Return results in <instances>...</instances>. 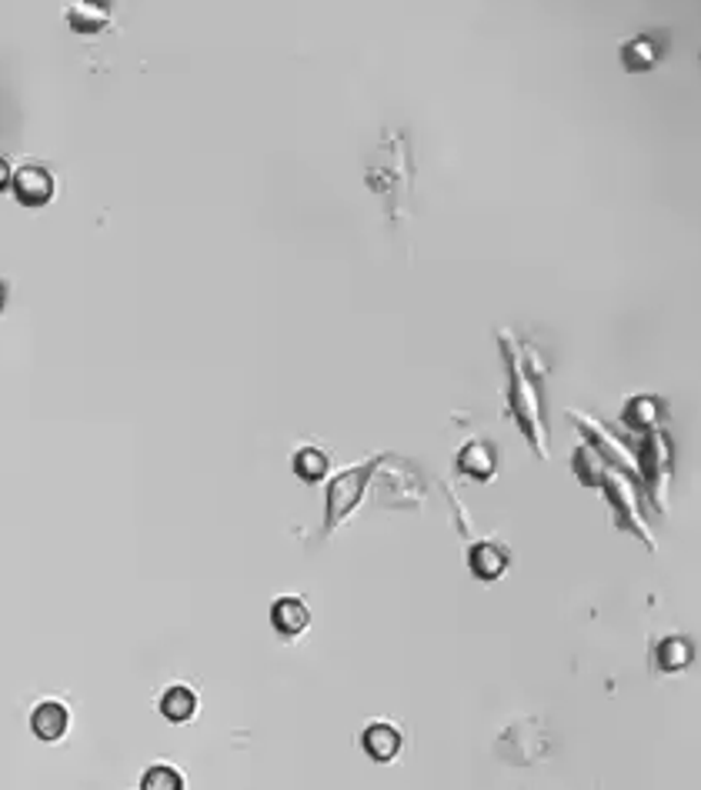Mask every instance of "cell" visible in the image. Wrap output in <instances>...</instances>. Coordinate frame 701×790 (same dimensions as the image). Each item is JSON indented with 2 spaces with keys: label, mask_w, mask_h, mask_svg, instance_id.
Segmentation results:
<instances>
[{
  "label": "cell",
  "mask_w": 701,
  "mask_h": 790,
  "mask_svg": "<svg viewBox=\"0 0 701 790\" xmlns=\"http://www.w3.org/2000/svg\"><path fill=\"white\" fill-rule=\"evenodd\" d=\"M8 183H11V167H8V161H4V157H0V191H4Z\"/></svg>",
  "instance_id": "ac0fdd59"
},
{
  "label": "cell",
  "mask_w": 701,
  "mask_h": 790,
  "mask_svg": "<svg viewBox=\"0 0 701 790\" xmlns=\"http://www.w3.org/2000/svg\"><path fill=\"white\" fill-rule=\"evenodd\" d=\"M455 471L471 481H492L498 471V447L492 441H468L455 454Z\"/></svg>",
  "instance_id": "8992f818"
},
{
  "label": "cell",
  "mask_w": 701,
  "mask_h": 790,
  "mask_svg": "<svg viewBox=\"0 0 701 790\" xmlns=\"http://www.w3.org/2000/svg\"><path fill=\"white\" fill-rule=\"evenodd\" d=\"M691 661H694V640L685 634H668L651 650V664L659 674H678L691 667Z\"/></svg>",
  "instance_id": "30bf717a"
},
{
  "label": "cell",
  "mask_w": 701,
  "mask_h": 790,
  "mask_svg": "<svg viewBox=\"0 0 701 790\" xmlns=\"http://www.w3.org/2000/svg\"><path fill=\"white\" fill-rule=\"evenodd\" d=\"M11 188H14V197L27 207H40L54 197V177L48 167L40 164H24L11 174Z\"/></svg>",
  "instance_id": "5b68a950"
},
{
  "label": "cell",
  "mask_w": 701,
  "mask_h": 790,
  "mask_svg": "<svg viewBox=\"0 0 701 790\" xmlns=\"http://www.w3.org/2000/svg\"><path fill=\"white\" fill-rule=\"evenodd\" d=\"M384 457H374V460H365L358 468H351L344 474H337L331 484H328V510H324V534H331L334 527H341V521H347V514L361 504L365 497V487L371 484V477L381 471Z\"/></svg>",
  "instance_id": "6da1fadb"
},
{
  "label": "cell",
  "mask_w": 701,
  "mask_h": 790,
  "mask_svg": "<svg viewBox=\"0 0 701 790\" xmlns=\"http://www.w3.org/2000/svg\"><path fill=\"white\" fill-rule=\"evenodd\" d=\"M107 17H111V8L107 4H71L67 8V24L77 30V34H98L101 27H107Z\"/></svg>",
  "instance_id": "9a60e30c"
},
{
  "label": "cell",
  "mask_w": 701,
  "mask_h": 790,
  "mask_svg": "<svg viewBox=\"0 0 701 790\" xmlns=\"http://www.w3.org/2000/svg\"><path fill=\"white\" fill-rule=\"evenodd\" d=\"M141 790H184V777L170 764H154L141 777Z\"/></svg>",
  "instance_id": "e0dca14e"
},
{
  "label": "cell",
  "mask_w": 701,
  "mask_h": 790,
  "mask_svg": "<svg viewBox=\"0 0 701 790\" xmlns=\"http://www.w3.org/2000/svg\"><path fill=\"white\" fill-rule=\"evenodd\" d=\"M668 437L662 431H651L645 447H641V481L648 487V494L654 497V504H659L662 510V484L668 481Z\"/></svg>",
  "instance_id": "277c9868"
},
{
  "label": "cell",
  "mask_w": 701,
  "mask_h": 790,
  "mask_svg": "<svg viewBox=\"0 0 701 790\" xmlns=\"http://www.w3.org/2000/svg\"><path fill=\"white\" fill-rule=\"evenodd\" d=\"M662 54H665L662 37L659 34H641V37H632L622 48V64L638 74V71H651L662 61Z\"/></svg>",
  "instance_id": "4fadbf2b"
},
{
  "label": "cell",
  "mask_w": 701,
  "mask_h": 790,
  "mask_svg": "<svg viewBox=\"0 0 701 790\" xmlns=\"http://www.w3.org/2000/svg\"><path fill=\"white\" fill-rule=\"evenodd\" d=\"M67 724H71V714L61 701H40L34 711H30V730L37 740L43 743H54L67 734Z\"/></svg>",
  "instance_id": "7c38bea8"
},
{
  "label": "cell",
  "mask_w": 701,
  "mask_h": 790,
  "mask_svg": "<svg viewBox=\"0 0 701 790\" xmlns=\"http://www.w3.org/2000/svg\"><path fill=\"white\" fill-rule=\"evenodd\" d=\"M511 564V550L498 540H477L468 550V571L477 581H498Z\"/></svg>",
  "instance_id": "ba28073f"
},
{
  "label": "cell",
  "mask_w": 701,
  "mask_h": 790,
  "mask_svg": "<svg viewBox=\"0 0 701 790\" xmlns=\"http://www.w3.org/2000/svg\"><path fill=\"white\" fill-rule=\"evenodd\" d=\"M405 748V737L402 730L387 724V721H371L365 730H361V751L365 757H371L374 764H391L394 757L402 754Z\"/></svg>",
  "instance_id": "52a82bcc"
},
{
  "label": "cell",
  "mask_w": 701,
  "mask_h": 790,
  "mask_svg": "<svg viewBox=\"0 0 701 790\" xmlns=\"http://www.w3.org/2000/svg\"><path fill=\"white\" fill-rule=\"evenodd\" d=\"M508 370H511V391H508L511 413L518 417V428H521L524 437H528L532 450H538V457L545 460L548 457V434H545V424H541V407H538V397H535L528 378H524L518 354H511Z\"/></svg>",
  "instance_id": "7a4b0ae2"
},
{
  "label": "cell",
  "mask_w": 701,
  "mask_h": 790,
  "mask_svg": "<svg viewBox=\"0 0 701 790\" xmlns=\"http://www.w3.org/2000/svg\"><path fill=\"white\" fill-rule=\"evenodd\" d=\"M291 468H294V474H297L301 481L318 484V481L331 471V460H328V454L318 450V447H301V450L294 454V460H291Z\"/></svg>",
  "instance_id": "2e32d148"
},
{
  "label": "cell",
  "mask_w": 701,
  "mask_h": 790,
  "mask_svg": "<svg viewBox=\"0 0 701 790\" xmlns=\"http://www.w3.org/2000/svg\"><path fill=\"white\" fill-rule=\"evenodd\" d=\"M161 717H167L170 724H188L194 721L197 714V693L188 687V684H174L161 693V704H157Z\"/></svg>",
  "instance_id": "5bb4252c"
},
{
  "label": "cell",
  "mask_w": 701,
  "mask_h": 790,
  "mask_svg": "<svg viewBox=\"0 0 701 790\" xmlns=\"http://www.w3.org/2000/svg\"><path fill=\"white\" fill-rule=\"evenodd\" d=\"M308 624H311V611H308V603H304V597L288 594L271 603V627L278 630V637L294 640L308 630Z\"/></svg>",
  "instance_id": "9c48e42d"
},
{
  "label": "cell",
  "mask_w": 701,
  "mask_h": 790,
  "mask_svg": "<svg viewBox=\"0 0 701 790\" xmlns=\"http://www.w3.org/2000/svg\"><path fill=\"white\" fill-rule=\"evenodd\" d=\"M548 748L551 743H548V734L541 730L538 717H521V721L508 724L495 743L498 757H505L508 764H518V767L541 761L548 754Z\"/></svg>",
  "instance_id": "3957f363"
},
{
  "label": "cell",
  "mask_w": 701,
  "mask_h": 790,
  "mask_svg": "<svg viewBox=\"0 0 701 790\" xmlns=\"http://www.w3.org/2000/svg\"><path fill=\"white\" fill-rule=\"evenodd\" d=\"M0 307H4V288H0Z\"/></svg>",
  "instance_id": "d6986e66"
},
{
  "label": "cell",
  "mask_w": 701,
  "mask_h": 790,
  "mask_svg": "<svg viewBox=\"0 0 701 790\" xmlns=\"http://www.w3.org/2000/svg\"><path fill=\"white\" fill-rule=\"evenodd\" d=\"M622 417H625V424L632 431L651 434L668 417V404L662 397H654V394H638V397H628Z\"/></svg>",
  "instance_id": "8fae6325"
}]
</instances>
